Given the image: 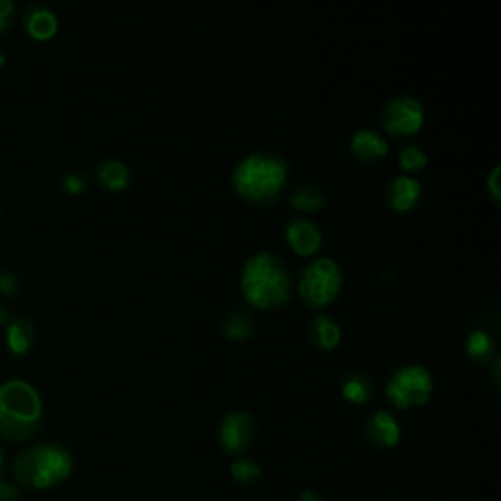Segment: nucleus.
I'll list each match as a JSON object with an SVG mask.
<instances>
[{
    "mask_svg": "<svg viewBox=\"0 0 501 501\" xmlns=\"http://www.w3.org/2000/svg\"><path fill=\"white\" fill-rule=\"evenodd\" d=\"M241 294L257 309H277L292 296V279L284 260L270 250H257L241 269Z\"/></svg>",
    "mask_w": 501,
    "mask_h": 501,
    "instance_id": "f257e3e1",
    "label": "nucleus"
},
{
    "mask_svg": "<svg viewBox=\"0 0 501 501\" xmlns=\"http://www.w3.org/2000/svg\"><path fill=\"white\" fill-rule=\"evenodd\" d=\"M288 181V162L270 152H255L237 161L231 184L245 202L267 206L279 198Z\"/></svg>",
    "mask_w": 501,
    "mask_h": 501,
    "instance_id": "f03ea898",
    "label": "nucleus"
},
{
    "mask_svg": "<svg viewBox=\"0 0 501 501\" xmlns=\"http://www.w3.org/2000/svg\"><path fill=\"white\" fill-rule=\"evenodd\" d=\"M42 396L26 380L12 378L0 384V433L12 441H26L42 425Z\"/></svg>",
    "mask_w": 501,
    "mask_h": 501,
    "instance_id": "7ed1b4c3",
    "label": "nucleus"
},
{
    "mask_svg": "<svg viewBox=\"0 0 501 501\" xmlns=\"http://www.w3.org/2000/svg\"><path fill=\"white\" fill-rule=\"evenodd\" d=\"M73 470V457L57 443L34 445L16 457L15 476L18 482L32 490H47L69 478Z\"/></svg>",
    "mask_w": 501,
    "mask_h": 501,
    "instance_id": "20e7f679",
    "label": "nucleus"
},
{
    "mask_svg": "<svg viewBox=\"0 0 501 501\" xmlns=\"http://www.w3.org/2000/svg\"><path fill=\"white\" fill-rule=\"evenodd\" d=\"M343 288V270L341 265L331 257H318L300 270L298 277V294L304 302L321 309L335 302Z\"/></svg>",
    "mask_w": 501,
    "mask_h": 501,
    "instance_id": "39448f33",
    "label": "nucleus"
},
{
    "mask_svg": "<svg viewBox=\"0 0 501 501\" xmlns=\"http://www.w3.org/2000/svg\"><path fill=\"white\" fill-rule=\"evenodd\" d=\"M386 396L398 409L421 408L433 396V376L423 365H404L386 380Z\"/></svg>",
    "mask_w": 501,
    "mask_h": 501,
    "instance_id": "423d86ee",
    "label": "nucleus"
},
{
    "mask_svg": "<svg viewBox=\"0 0 501 501\" xmlns=\"http://www.w3.org/2000/svg\"><path fill=\"white\" fill-rule=\"evenodd\" d=\"M425 122V110L419 98L411 94H398L388 100L382 108L384 130L394 137L416 135Z\"/></svg>",
    "mask_w": 501,
    "mask_h": 501,
    "instance_id": "0eeeda50",
    "label": "nucleus"
},
{
    "mask_svg": "<svg viewBox=\"0 0 501 501\" xmlns=\"http://www.w3.org/2000/svg\"><path fill=\"white\" fill-rule=\"evenodd\" d=\"M257 437L255 418L247 411H231L220 423V445L228 455H243Z\"/></svg>",
    "mask_w": 501,
    "mask_h": 501,
    "instance_id": "6e6552de",
    "label": "nucleus"
},
{
    "mask_svg": "<svg viewBox=\"0 0 501 501\" xmlns=\"http://www.w3.org/2000/svg\"><path fill=\"white\" fill-rule=\"evenodd\" d=\"M284 235H286V243L292 247L296 255H313L316 250L321 247L323 235L319 225L309 220V218H290L284 223Z\"/></svg>",
    "mask_w": 501,
    "mask_h": 501,
    "instance_id": "1a4fd4ad",
    "label": "nucleus"
},
{
    "mask_svg": "<svg viewBox=\"0 0 501 501\" xmlns=\"http://www.w3.org/2000/svg\"><path fill=\"white\" fill-rule=\"evenodd\" d=\"M421 194L423 184L419 179L411 177V174H398L386 188V202L398 214H406L416 208Z\"/></svg>",
    "mask_w": 501,
    "mask_h": 501,
    "instance_id": "9d476101",
    "label": "nucleus"
},
{
    "mask_svg": "<svg viewBox=\"0 0 501 501\" xmlns=\"http://www.w3.org/2000/svg\"><path fill=\"white\" fill-rule=\"evenodd\" d=\"M24 30L37 42H47L57 34L59 20L55 12L40 3H32L24 8L22 15Z\"/></svg>",
    "mask_w": 501,
    "mask_h": 501,
    "instance_id": "9b49d317",
    "label": "nucleus"
},
{
    "mask_svg": "<svg viewBox=\"0 0 501 501\" xmlns=\"http://www.w3.org/2000/svg\"><path fill=\"white\" fill-rule=\"evenodd\" d=\"M365 433L368 443L376 448H394L399 443V438H402V429H399L398 419L386 409L372 413L367 421Z\"/></svg>",
    "mask_w": 501,
    "mask_h": 501,
    "instance_id": "f8f14e48",
    "label": "nucleus"
},
{
    "mask_svg": "<svg viewBox=\"0 0 501 501\" xmlns=\"http://www.w3.org/2000/svg\"><path fill=\"white\" fill-rule=\"evenodd\" d=\"M349 149L359 161L374 162L388 155V152H390V143H388L386 137L376 130L360 128L350 137Z\"/></svg>",
    "mask_w": 501,
    "mask_h": 501,
    "instance_id": "ddd939ff",
    "label": "nucleus"
},
{
    "mask_svg": "<svg viewBox=\"0 0 501 501\" xmlns=\"http://www.w3.org/2000/svg\"><path fill=\"white\" fill-rule=\"evenodd\" d=\"M35 328L34 323L24 318V316H15L10 318L5 325V343L6 349L12 355H26L34 349L35 345Z\"/></svg>",
    "mask_w": 501,
    "mask_h": 501,
    "instance_id": "4468645a",
    "label": "nucleus"
},
{
    "mask_svg": "<svg viewBox=\"0 0 501 501\" xmlns=\"http://www.w3.org/2000/svg\"><path fill=\"white\" fill-rule=\"evenodd\" d=\"M96 179L110 192H122L132 182L130 167L120 159H104L96 165Z\"/></svg>",
    "mask_w": 501,
    "mask_h": 501,
    "instance_id": "2eb2a0df",
    "label": "nucleus"
},
{
    "mask_svg": "<svg viewBox=\"0 0 501 501\" xmlns=\"http://www.w3.org/2000/svg\"><path fill=\"white\" fill-rule=\"evenodd\" d=\"M309 343L319 350H333L341 341V328L333 318L325 316V313H318L311 319L308 329Z\"/></svg>",
    "mask_w": 501,
    "mask_h": 501,
    "instance_id": "dca6fc26",
    "label": "nucleus"
},
{
    "mask_svg": "<svg viewBox=\"0 0 501 501\" xmlns=\"http://www.w3.org/2000/svg\"><path fill=\"white\" fill-rule=\"evenodd\" d=\"M341 394L350 404H367L374 396V380L367 372H349L341 380Z\"/></svg>",
    "mask_w": 501,
    "mask_h": 501,
    "instance_id": "f3484780",
    "label": "nucleus"
},
{
    "mask_svg": "<svg viewBox=\"0 0 501 501\" xmlns=\"http://www.w3.org/2000/svg\"><path fill=\"white\" fill-rule=\"evenodd\" d=\"M465 349L468 359L474 360L476 365H486V362H490L494 359V353H496L494 337L487 329H482V328L472 329L467 335Z\"/></svg>",
    "mask_w": 501,
    "mask_h": 501,
    "instance_id": "a211bd4d",
    "label": "nucleus"
},
{
    "mask_svg": "<svg viewBox=\"0 0 501 501\" xmlns=\"http://www.w3.org/2000/svg\"><path fill=\"white\" fill-rule=\"evenodd\" d=\"M288 204L298 211H318L325 206V194L316 184H298L288 194Z\"/></svg>",
    "mask_w": 501,
    "mask_h": 501,
    "instance_id": "6ab92c4d",
    "label": "nucleus"
},
{
    "mask_svg": "<svg viewBox=\"0 0 501 501\" xmlns=\"http://www.w3.org/2000/svg\"><path fill=\"white\" fill-rule=\"evenodd\" d=\"M223 335L231 341H243L255 331V318L245 309H233L223 318Z\"/></svg>",
    "mask_w": 501,
    "mask_h": 501,
    "instance_id": "aec40b11",
    "label": "nucleus"
},
{
    "mask_svg": "<svg viewBox=\"0 0 501 501\" xmlns=\"http://www.w3.org/2000/svg\"><path fill=\"white\" fill-rule=\"evenodd\" d=\"M260 472H262L260 467L250 458H237L231 462V467H230L231 478L241 486H255L260 478Z\"/></svg>",
    "mask_w": 501,
    "mask_h": 501,
    "instance_id": "412c9836",
    "label": "nucleus"
},
{
    "mask_svg": "<svg viewBox=\"0 0 501 501\" xmlns=\"http://www.w3.org/2000/svg\"><path fill=\"white\" fill-rule=\"evenodd\" d=\"M427 153L418 143H406L399 152V167L408 172H419L427 167Z\"/></svg>",
    "mask_w": 501,
    "mask_h": 501,
    "instance_id": "4be33fe9",
    "label": "nucleus"
},
{
    "mask_svg": "<svg viewBox=\"0 0 501 501\" xmlns=\"http://www.w3.org/2000/svg\"><path fill=\"white\" fill-rule=\"evenodd\" d=\"M61 186L65 192L79 196L86 191V188H89V177H86V172L83 171H69L65 177L61 179Z\"/></svg>",
    "mask_w": 501,
    "mask_h": 501,
    "instance_id": "5701e85b",
    "label": "nucleus"
},
{
    "mask_svg": "<svg viewBox=\"0 0 501 501\" xmlns=\"http://www.w3.org/2000/svg\"><path fill=\"white\" fill-rule=\"evenodd\" d=\"M18 279L16 274L8 270H0V296H15L18 292Z\"/></svg>",
    "mask_w": 501,
    "mask_h": 501,
    "instance_id": "b1692460",
    "label": "nucleus"
},
{
    "mask_svg": "<svg viewBox=\"0 0 501 501\" xmlns=\"http://www.w3.org/2000/svg\"><path fill=\"white\" fill-rule=\"evenodd\" d=\"M16 16V5L12 0H0V34H3Z\"/></svg>",
    "mask_w": 501,
    "mask_h": 501,
    "instance_id": "393cba45",
    "label": "nucleus"
},
{
    "mask_svg": "<svg viewBox=\"0 0 501 501\" xmlns=\"http://www.w3.org/2000/svg\"><path fill=\"white\" fill-rule=\"evenodd\" d=\"M499 172H501V167L496 165L490 172V177L486 179V186H487V192H490L492 200L496 204H499V198H501V188H499Z\"/></svg>",
    "mask_w": 501,
    "mask_h": 501,
    "instance_id": "a878e982",
    "label": "nucleus"
},
{
    "mask_svg": "<svg viewBox=\"0 0 501 501\" xmlns=\"http://www.w3.org/2000/svg\"><path fill=\"white\" fill-rule=\"evenodd\" d=\"M18 497V492L10 484L0 482V501H15Z\"/></svg>",
    "mask_w": 501,
    "mask_h": 501,
    "instance_id": "bb28decb",
    "label": "nucleus"
},
{
    "mask_svg": "<svg viewBox=\"0 0 501 501\" xmlns=\"http://www.w3.org/2000/svg\"><path fill=\"white\" fill-rule=\"evenodd\" d=\"M8 319H10V311H8V308H6V304L3 302V300H0V328L6 325Z\"/></svg>",
    "mask_w": 501,
    "mask_h": 501,
    "instance_id": "cd10ccee",
    "label": "nucleus"
},
{
    "mask_svg": "<svg viewBox=\"0 0 501 501\" xmlns=\"http://www.w3.org/2000/svg\"><path fill=\"white\" fill-rule=\"evenodd\" d=\"M298 501H325V499L321 496H318L316 492H304L298 497Z\"/></svg>",
    "mask_w": 501,
    "mask_h": 501,
    "instance_id": "c85d7f7f",
    "label": "nucleus"
},
{
    "mask_svg": "<svg viewBox=\"0 0 501 501\" xmlns=\"http://www.w3.org/2000/svg\"><path fill=\"white\" fill-rule=\"evenodd\" d=\"M5 65H6V55L3 52H0V69H3Z\"/></svg>",
    "mask_w": 501,
    "mask_h": 501,
    "instance_id": "c756f323",
    "label": "nucleus"
},
{
    "mask_svg": "<svg viewBox=\"0 0 501 501\" xmlns=\"http://www.w3.org/2000/svg\"><path fill=\"white\" fill-rule=\"evenodd\" d=\"M0 467H3V450H0Z\"/></svg>",
    "mask_w": 501,
    "mask_h": 501,
    "instance_id": "7c9ffc66",
    "label": "nucleus"
}]
</instances>
